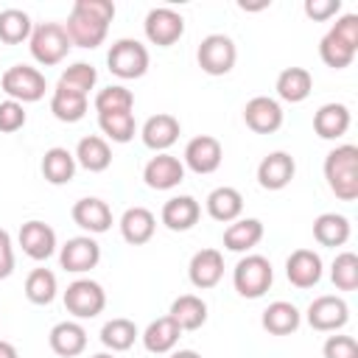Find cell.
<instances>
[{"label": "cell", "instance_id": "obj_27", "mask_svg": "<svg viewBox=\"0 0 358 358\" xmlns=\"http://www.w3.org/2000/svg\"><path fill=\"white\" fill-rule=\"evenodd\" d=\"M263 238V224L257 218H241L235 224L227 227L224 232V246L229 252H246L252 246H257Z\"/></svg>", "mask_w": 358, "mask_h": 358}, {"label": "cell", "instance_id": "obj_47", "mask_svg": "<svg viewBox=\"0 0 358 358\" xmlns=\"http://www.w3.org/2000/svg\"><path fill=\"white\" fill-rule=\"evenodd\" d=\"M14 271V249L6 229H0V280H6Z\"/></svg>", "mask_w": 358, "mask_h": 358}, {"label": "cell", "instance_id": "obj_21", "mask_svg": "<svg viewBox=\"0 0 358 358\" xmlns=\"http://www.w3.org/2000/svg\"><path fill=\"white\" fill-rule=\"evenodd\" d=\"M199 213H201V207L193 196H173L162 207V224L173 232H185L199 221Z\"/></svg>", "mask_w": 358, "mask_h": 358}, {"label": "cell", "instance_id": "obj_43", "mask_svg": "<svg viewBox=\"0 0 358 358\" xmlns=\"http://www.w3.org/2000/svg\"><path fill=\"white\" fill-rule=\"evenodd\" d=\"M25 126V109H22V103H17V101H3L0 103V131H17V129H22Z\"/></svg>", "mask_w": 358, "mask_h": 358}, {"label": "cell", "instance_id": "obj_15", "mask_svg": "<svg viewBox=\"0 0 358 358\" xmlns=\"http://www.w3.org/2000/svg\"><path fill=\"white\" fill-rule=\"evenodd\" d=\"M285 274L296 288H310L322 280V257L313 249H296L285 260Z\"/></svg>", "mask_w": 358, "mask_h": 358}, {"label": "cell", "instance_id": "obj_32", "mask_svg": "<svg viewBox=\"0 0 358 358\" xmlns=\"http://www.w3.org/2000/svg\"><path fill=\"white\" fill-rule=\"evenodd\" d=\"M313 238L322 246H341L350 238V221L338 213H322L313 221Z\"/></svg>", "mask_w": 358, "mask_h": 358}, {"label": "cell", "instance_id": "obj_28", "mask_svg": "<svg viewBox=\"0 0 358 358\" xmlns=\"http://www.w3.org/2000/svg\"><path fill=\"white\" fill-rule=\"evenodd\" d=\"M182 336V327L171 319V316H159L157 322H151L143 333V344L148 352H168Z\"/></svg>", "mask_w": 358, "mask_h": 358}, {"label": "cell", "instance_id": "obj_5", "mask_svg": "<svg viewBox=\"0 0 358 358\" xmlns=\"http://www.w3.org/2000/svg\"><path fill=\"white\" fill-rule=\"evenodd\" d=\"M3 90L8 92L11 101L17 103H28V101H39L48 90L45 84V76L36 70V67H28V64H14L3 73Z\"/></svg>", "mask_w": 358, "mask_h": 358}, {"label": "cell", "instance_id": "obj_37", "mask_svg": "<svg viewBox=\"0 0 358 358\" xmlns=\"http://www.w3.org/2000/svg\"><path fill=\"white\" fill-rule=\"evenodd\" d=\"M31 36V20L20 8H6L0 11V39L8 45H17Z\"/></svg>", "mask_w": 358, "mask_h": 358}, {"label": "cell", "instance_id": "obj_40", "mask_svg": "<svg viewBox=\"0 0 358 358\" xmlns=\"http://www.w3.org/2000/svg\"><path fill=\"white\" fill-rule=\"evenodd\" d=\"M134 106V95L126 87H106L95 95V109L98 115H109V112H131Z\"/></svg>", "mask_w": 358, "mask_h": 358}, {"label": "cell", "instance_id": "obj_39", "mask_svg": "<svg viewBox=\"0 0 358 358\" xmlns=\"http://www.w3.org/2000/svg\"><path fill=\"white\" fill-rule=\"evenodd\" d=\"M98 126H101L103 134L112 137L115 143H129V140L134 137V115H131V112L98 115Z\"/></svg>", "mask_w": 358, "mask_h": 358}, {"label": "cell", "instance_id": "obj_16", "mask_svg": "<svg viewBox=\"0 0 358 358\" xmlns=\"http://www.w3.org/2000/svg\"><path fill=\"white\" fill-rule=\"evenodd\" d=\"M294 171H296V165H294L291 154L274 151V154L263 157V162L257 165V182L266 190H282L294 179Z\"/></svg>", "mask_w": 358, "mask_h": 358}, {"label": "cell", "instance_id": "obj_31", "mask_svg": "<svg viewBox=\"0 0 358 358\" xmlns=\"http://www.w3.org/2000/svg\"><path fill=\"white\" fill-rule=\"evenodd\" d=\"M42 173L50 185H64L76 173V157L67 148H48L42 157Z\"/></svg>", "mask_w": 358, "mask_h": 358}, {"label": "cell", "instance_id": "obj_19", "mask_svg": "<svg viewBox=\"0 0 358 358\" xmlns=\"http://www.w3.org/2000/svg\"><path fill=\"white\" fill-rule=\"evenodd\" d=\"M179 131H182L179 120L173 115H168V112H159V115H154V117L145 120V126H143V143L148 148H154V151H165V148H171L176 143Z\"/></svg>", "mask_w": 358, "mask_h": 358}, {"label": "cell", "instance_id": "obj_14", "mask_svg": "<svg viewBox=\"0 0 358 358\" xmlns=\"http://www.w3.org/2000/svg\"><path fill=\"white\" fill-rule=\"evenodd\" d=\"M143 179H145V185L154 187V190H171V187H176V185L185 179V165H182L176 157H171V154H157V157L145 165Z\"/></svg>", "mask_w": 358, "mask_h": 358}, {"label": "cell", "instance_id": "obj_30", "mask_svg": "<svg viewBox=\"0 0 358 358\" xmlns=\"http://www.w3.org/2000/svg\"><path fill=\"white\" fill-rule=\"evenodd\" d=\"M243 210V196L235 190V187H215L210 196H207V213L215 218V221H235Z\"/></svg>", "mask_w": 358, "mask_h": 358}, {"label": "cell", "instance_id": "obj_8", "mask_svg": "<svg viewBox=\"0 0 358 358\" xmlns=\"http://www.w3.org/2000/svg\"><path fill=\"white\" fill-rule=\"evenodd\" d=\"M106 294L95 280H76L64 291V308L78 319H92L103 310Z\"/></svg>", "mask_w": 358, "mask_h": 358}, {"label": "cell", "instance_id": "obj_24", "mask_svg": "<svg viewBox=\"0 0 358 358\" xmlns=\"http://www.w3.org/2000/svg\"><path fill=\"white\" fill-rule=\"evenodd\" d=\"M154 227H157L154 213L145 210V207H129V210L123 213V218H120V232H123V238H126L129 243H134V246L151 241Z\"/></svg>", "mask_w": 358, "mask_h": 358}, {"label": "cell", "instance_id": "obj_29", "mask_svg": "<svg viewBox=\"0 0 358 358\" xmlns=\"http://www.w3.org/2000/svg\"><path fill=\"white\" fill-rule=\"evenodd\" d=\"M50 112H53L59 120H64V123H76V120H81L84 112H87V95L73 92V90H67V87L56 84L53 98H50Z\"/></svg>", "mask_w": 358, "mask_h": 358}, {"label": "cell", "instance_id": "obj_20", "mask_svg": "<svg viewBox=\"0 0 358 358\" xmlns=\"http://www.w3.org/2000/svg\"><path fill=\"white\" fill-rule=\"evenodd\" d=\"M73 221L87 232H106L112 227V210L101 199H78L73 204Z\"/></svg>", "mask_w": 358, "mask_h": 358}, {"label": "cell", "instance_id": "obj_50", "mask_svg": "<svg viewBox=\"0 0 358 358\" xmlns=\"http://www.w3.org/2000/svg\"><path fill=\"white\" fill-rule=\"evenodd\" d=\"M92 358H115V355H106V352H98V355H92Z\"/></svg>", "mask_w": 358, "mask_h": 358}, {"label": "cell", "instance_id": "obj_12", "mask_svg": "<svg viewBox=\"0 0 358 358\" xmlns=\"http://www.w3.org/2000/svg\"><path fill=\"white\" fill-rule=\"evenodd\" d=\"M59 260H62V268L81 274V271H90V268L98 266V260H101V246H98L92 238L78 235V238H70V241L62 246Z\"/></svg>", "mask_w": 358, "mask_h": 358}, {"label": "cell", "instance_id": "obj_7", "mask_svg": "<svg viewBox=\"0 0 358 358\" xmlns=\"http://www.w3.org/2000/svg\"><path fill=\"white\" fill-rule=\"evenodd\" d=\"M109 70L120 78H140L148 70V50L137 39H117L106 56Z\"/></svg>", "mask_w": 358, "mask_h": 358}, {"label": "cell", "instance_id": "obj_44", "mask_svg": "<svg viewBox=\"0 0 358 358\" xmlns=\"http://www.w3.org/2000/svg\"><path fill=\"white\" fill-rule=\"evenodd\" d=\"M324 358H358V344L352 336H330L324 341Z\"/></svg>", "mask_w": 358, "mask_h": 358}, {"label": "cell", "instance_id": "obj_49", "mask_svg": "<svg viewBox=\"0 0 358 358\" xmlns=\"http://www.w3.org/2000/svg\"><path fill=\"white\" fill-rule=\"evenodd\" d=\"M171 358H201L199 352H193V350H179V352H173Z\"/></svg>", "mask_w": 358, "mask_h": 358}, {"label": "cell", "instance_id": "obj_41", "mask_svg": "<svg viewBox=\"0 0 358 358\" xmlns=\"http://www.w3.org/2000/svg\"><path fill=\"white\" fill-rule=\"evenodd\" d=\"M95 78H98V73H95V67H92V64H87V62H76V64H70V67L62 73L59 84H62V87H67V90H73V92L87 95V92L92 90Z\"/></svg>", "mask_w": 358, "mask_h": 358}, {"label": "cell", "instance_id": "obj_9", "mask_svg": "<svg viewBox=\"0 0 358 358\" xmlns=\"http://www.w3.org/2000/svg\"><path fill=\"white\" fill-rule=\"evenodd\" d=\"M185 34V20L182 14H176L173 8H151L145 14V36L154 42V45H173L179 36Z\"/></svg>", "mask_w": 358, "mask_h": 358}, {"label": "cell", "instance_id": "obj_35", "mask_svg": "<svg viewBox=\"0 0 358 358\" xmlns=\"http://www.w3.org/2000/svg\"><path fill=\"white\" fill-rule=\"evenodd\" d=\"M25 296L34 305H48L56 296V274L48 268H34L25 280Z\"/></svg>", "mask_w": 358, "mask_h": 358}, {"label": "cell", "instance_id": "obj_17", "mask_svg": "<svg viewBox=\"0 0 358 358\" xmlns=\"http://www.w3.org/2000/svg\"><path fill=\"white\" fill-rule=\"evenodd\" d=\"M20 246H22V252H25L28 257L45 260V257H50L53 249H56V232H53L45 221H28V224H22V229H20Z\"/></svg>", "mask_w": 358, "mask_h": 358}, {"label": "cell", "instance_id": "obj_26", "mask_svg": "<svg viewBox=\"0 0 358 358\" xmlns=\"http://www.w3.org/2000/svg\"><path fill=\"white\" fill-rule=\"evenodd\" d=\"M182 330H199L207 322V305L204 299L193 296V294H182L179 299H173L171 313H168Z\"/></svg>", "mask_w": 358, "mask_h": 358}, {"label": "cell", "instance_id": "obj_23", "mask_svg": "<svg viewBox=\"0 0 358 358\" xmlns=\"http://www.w3.org/2000/svg\"><path fill=\"white\" fill-rule=\"evenodd\" d=\"M84 347H87V333L78 322H59L50 330V350L56 355L73 358V355L84 352Z\"/></svg>", "mask_w": 358, "mask_h": 358}, {"label": "cell", "instance_id": "obj_13", "mask_svg": "<svg viewBox=\"0 0 358 358\" xmlns=\"http://www.w3.org/2000/svg\"><path fill=\"white\" fill-rule=\"evenodd\" d=\"M221 143L210 134H199L185 145V162L196 173H213L221 165Z\"/></svg>", "mask_w": 358, "mask_h": 358}, {"label": "cell", "instance_id": "obj_22", "mask_svg": "<svg viewBox=\"0 0 358 358\" xmlns=\"http://www.w3.org/2000/svg\"><path fill=\"white\" fill-rule=\"evenodd\" d=\"M313 129L324 140H336L350 129V109L344 103H324L313 115Z\"/></svg>", "mask_w": 358, "mask_h": 358}, {"label": "cell", "instance_id": "obj_3", "mask_svg": "<svg viewBox=\"0 0 358 358\" xmlns=\"http://www.w3.org/2000/svg\"><path fill=\"white\" fill-rule=\"evenodd\" d=\"M271 280H274V271H271V263L263 255H246L243 260H238L235 274H232L235 291L241 296H249V299L263 296L268 291Z\"/></svg>", "mask_w": 358, "mask_h": 358}, {"label": "cell", "instance_id": "obj_34", "mask_svg": "<svg viewBox=\"0 0 358 358\" xmlns=\"http://www.w3.org/2000/svg\"><path fill=\"white\" fill-rule=\"evenodd\" d=\"M76 159H78L87 171L98 173V171H106V168H109V162H112V151H109L106 140H101V137H84V140H78Z\"/></svg>", "mask_w": 358, "mask_h": 358}, {"label": "cell", "instance_id": "obj_6", "mask_svg": "<svg viewBox=\"0 0 358 358\" xmlns=\"http://www.w3.org/2000/svg\"><path fill=\"white\" fill-rule=\"evenodd\" d=\"M196 59H199V67H201L204 73H210V76H224V73L232 70V64H235V59H238V50H235V42H232L229 36H224V34H210V36L201 39Z\"/></svg>", "mask_w": 358, "mask_h": 358}, {"label": "cell", "instance_id": "obj_48", "mask_svg": "<svg viewBox=\"0 0 358 358\" xmlns=\"http://www.w3.org/2000/svg\"><path fill=\"white\" fill-rule=\"evenodd\" d=\"M0 358H17L14 344H8V341H3V338H0Z\"/></svg>", "mask_w": 358, "mask_h": 358}, {"label": "cell", "instance_id": "obj_25", "mask_svg": "<svg viewBox=\"0 0 358 358\" xmlns=\"http://www.w3.org/2000/svg\"><path fill=\"white\" fill-rule=\"evenodd\" d=\"M310 87H313V78L305 67H285L280 76H277V95L288 103H299L310 95Z\"/></svg>", "mask_w": 358, "mask_h": 358}, {"label": "cell", "instance_id": "obj_46", "mask_svg": "<svg viewBox=\"0 0 358 358\" xmlns=\"http://www.w3.org/2000/svg\"><path fill=\"white\" fill-rule=\"evenodd\" d=\"M341 3L338 0H305V14L313 20H327L333 14H338Z\"/></svg>", "mask_w": 358, "mask_h": 358}, {"label": "cell", "instance_id": "obj_33", "mask_svg": "<svg viewBox=\"0 0 358 358\" xmlns=\"http://www.w3.org/2000/svg\"><path fill=\"white\" fill-rule=\"evenodd\" d=\"M263 327L274 336H288L299 327V310L291 302L277 299L263 310Z\"/></svg>", "mask_w": 358, "mask_h": 358}, {"label": "cell", "instance_id": "obj_36", "mask_svg": "<svg viewBox=\"0 0 358 358\" xmlns=\"http://www.w3.org/2000/svg\"><path fill=\"white\" fill-rule=\"evenodd\" d=\"M134 338H137V327H134V322H129V319H112V322H106V324L101 327V341H103L109 350H115V352L129 350V347L134 344Z\"/></svg>", "mask_w": 358, "mask_h": 358}, {"label": "cell", "instance_id": "obj_10", "mask_svg": "<svg viewBox=\"0 0 358 358\" xmlns=\"http://www.w3.org/2000/svg\"><path fill=\"white\" fill-rule=\"evenodd\" d=\"M350 319V308L341 296H319L308 305V322L313 330H338Z\"/></svg>", "mask_w": 358, "mask_h": 358}, {"label": "cell", "instance_id": "obj_11", "mask_svg": "<svg viewBox=\"0 0 358 358\" xmlns=\"http://www.w3.org/2000/svg\"><path fill=\"white\" fill-rule=\"evenodd\" d=\"M243 120H246V126H249L252 131H257V134H271V131H277V129L282 126V109H280V103H277L274 98L257 95V98H252V101L243 106Z\"/></svg>", "mask_w": 358, "mask_h": 358}, {"label": "cell", "instance_id": "obj_38", "mask_svg": "<svg viewBox=\"0 0 358 358\" xmlns=\"http://www.w3.org/2000/svg\"><path fill=\"white\" fill-rule=\"evenodd\" d=\"M319 56H322V62H324L327 67L341 70V67H347V64L355 59V48L344 45L341 39H336V36L327 31V34L322 36V42H319Z\"/></svg>", "mask_w": 358, "mask_h": 358}, {"label": "cell", "instance_id": "obj_1", "mask_svg": "<svg viewBox=\"0 0 358 358\" xmlns=\"http://www.w3.org/2000/svg\"><path fill=\"white\" fill-rule=\"evenodd\" d=\"M112 17H115V6L109 0H76L64 25L70 45L98 48L106 39Z\"/></svg>", "mask_w": 358, "mask_h": 358}, {"label": "cell", "instance_id": "obj_4", "mask_svg": "<svg viewBox=\"0 0 358 358\" xmlns=\"http://www.w3.org/2000/svg\"><path fill=\"white\" fill-rule=\"evenodd\" d=\"M70 50V36L59 22H42L31 31V56L39 64H59Z\"/></svg>", "mask_w": 358, "mask_h": 358}, {"label": "cell", "instance_id": "obj_45", "mask_svg": "<svg viewBox=\"0 0 358 358\" xmlns=\"http://www.w3.org/2000/svg\"><path fill=\"white\" fill-rule=\"evenodd\" d=\"M330 34H333L336 39H341L344 45H350V48L358 50V17H355V14H344V17L330 28Z\"/></svg>", "mask_w": 358, "mask_h": 358}, {"label": "cell", "instance_id": "obj_2", "mask_svg": "<svg viewBox=\"0 0 358 358\" xmlns=\"http://www.w3.org/2000/svg\"><path fill=\"white\" fill-rule=\"evenodd\" d=\"M324 179L341 201L358 199V148L338 145L324 159Z\"/></svg>", "mask_w": 358, "mask_h": 358}, {"label": "cell", "instance_id": "obj_42", "mask_svg": "<svg viewBox=\"0 0 358 358\" xmlns=\"http://www.w3.org/2000/svg\"><path fill=\"white\" fill-rule=\"evenodd\" d=\"M336 288L341 291H355L358 288V257L352 252H341L333 260V271H330Z\"/></svg>", "mask_w": 358, "mask_h": 358}, {"label": "cell", "instance_id": "obj_18", "mask_svg": "<svg viewBox=\"0 0 358 358\" xmlns=\"http://www.w3.org/2000/svg\"><path fill=\"white\" fill-rule=\"evenodd\" d=\"M190 282L196 288H213L218 285V280L224 277V257L218 249H201L193 255L190 266H187Z\"/></svg>", "mask_w": 358, "mask_h": 358}]
</instances>
